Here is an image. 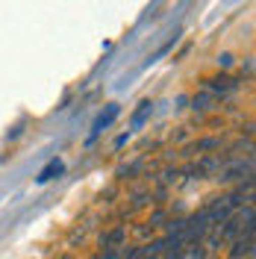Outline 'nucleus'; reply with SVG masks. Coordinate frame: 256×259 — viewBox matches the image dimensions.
<instances>
[{"mask_svg": "<svg viewBox=\"0 0 256 259\" xmlns=\"http://www.w3.org/2000/svg\"><path fill=\"white\" fill-rule=\"evenodd\" d=\"M115 194H118V186H109V189H103V192L97 194V200H100V203H115L112 200Z\"/></svg>", "mask_w": 256, "mask_h": 259, "instance_id": "9b49d317", "label": "nucleus"}, {"mask_svg": "<svg viewBox=\"0 0 256 259\" xmlns=\"http://www.w3.org/2000/svg\"><path fill=\"white\" fill-rule=\"evenodd\" d=\"M256 247V224H244L241 236L227 247V259H253Z\"/></svg>", "mask_w": 256, "mask_h": 259, "instance_id": "f257e3e1", "label": "nucleus"}, {"mask_svg": "<svg viewBox=\"0 0 256 259\" xmlns=\"http://www.w3.org/2000/svg\"><path fill=\"white\" fill-rule=\"evenodd\" d=\"M62 259H74V256H62Z\"/></svg>", "mask_w": 256, "mask_h": 259, "instance_id": "2eb2a0df", "label": "nucleus"}, {"mask_svg": "<svg viewBox=\"0 0 256 259\" xmlns=\"http://www.w3.org/2000/svg\"><path fill=\"white\" fill-rule=\"evenodd\" d=\"M218 68H233V53H218Z\"/></svg>", "mask_w": 256, "mask_h": 259, "instance_id": "f8f14e48", "label": "nucleus"}, {"mask_svg": "<svg viewBox=\"0 0 256 259\" xmlns=\"http://www.w3.org/2000/svg\"><path fill=\"white\" fill-rule=\"evenodd\" d=\"M133 236H136L142 244H147L153 236H156V227H150L147 221H136V224H133Z\"/></svg>", "mask_w": 256, "mask_h": 259, "instance_id": "0eeeda50", "label": "nucleus"}, {"mask_svg": "<svg viewBox=\"0 0 256 259\" xmlns=\"http://www.w3.org/2000/svg\"><path fill=\"white\" fill-rule=\"evenodd\" d=\"M200 89H203V92H212L215 97H221V95L236 92V89H239V80H236V77H230V74H218V77L200 80Z\"/></svg>", "mask_w": 256, "mask_h": 259, "instance_id": "f03ea898", "label": "nucleus"}, {"mask_svg": "<svg viewBox=\"0 0 256 259\" xmlns=\"http://www.w3.org/2000/svg\"><path fill=\"white\" fill-rule=\"evenodd\" d=\"M130 142V133H124V136H118V139H115V147H124Z\"/></svg>", "mask_w": 256, "mask_h": 259, "instance_id": "4468645a", "label": "nucleus"}, {"mask_svg": "<svg viewBox=\"0 0 256 259\" xmlns=\"http://www.w3.org/2000/svg\"><path fill=\"white\" fill-rule=\"evenodd\" d=\"M241 74H253V56H247V59L241 62Z\"/></svg>", "mask_w": 256, "mask_h": 259, "instance_id": "ddd939ff", "label": "nucleus"}, {"mask_svg": "<svg viewBox=\"0 0 256 259\" xmlns=\"http://www.w3.org/2000/svg\"><path fill=\"white\" fill-rule=\"evenodd\" d=\"M192 109L194 112H215V109H221V97H215L212 92H200V95H194Z\"/></svg>", "mask_w": 256, "mask_h": 259, "instance_id": "39448f33", "label": "nucleus"}, {"mask_svg": "<svg viewBox=\"0 0 256 259\" xmlns=\"http://www.w3.org/2000/svg\"><path fill=\"white\" fill-rule=\"evenodd\" d=\"M62 171H65V162H62V159H50L48 165H45V168H41V171H38V177H35V183H38V186H41V183H48V180L59 177V174H62Z\"/></svg>", "mask_w": 256, "mask_h": 259, "instance_id": "423d86ee", "label": "nucleus"}, {"mask_svg": "<svg viewBox=\"0 0 256 259\" xmlns=\"http://www.w3.org/2000/svg\"><path fill=\"white\" fill-rule=\"evenodd\" d=\"M124 242H127V227H124V224H118V227H112V230H106V233H100V239H97L100 250L124 247Z\"/></svg>", "mask_w": 256, "mask_h": 259, "instance_id": "7ed1b4c3", "label": "nucleus"}, {"mask_svg": "<svg viewBox=\"0 0 256 259\" xmlns=\"http://www.w3.org/2000/svg\"><path fill=\"white\" fill-rule=\"evenodd\" d=\"M150 115H153V103H150V100H142L139 109H136V115H133V130H139Z\"/></svg>", "mask_w": 256, "mask_h": 259, "instance_id": "6e6552de", "label": "nucleus"}, {"mask_svg": "<svg viewBox=\"0 0 256 259\" xmlns=\"http://www.w3.org/2000/svg\"><path fill=\"white\" fill-rule=\"evenodd\" d=\"M174 183H180V168H165L162 171V186H174Z\"/></svg>", "mask_w": 256, "mask_h": 259, "instance_id": "9d476101", "label": "nucleus"}, {"mask_svg": "<svg viewBox=\"0 0 256 259\" xmlns=\"http://www.w3.org/2000/svg\"><path fill=\"white\" fill-rule=\"evenodd\" d=\"M186 259H209V253H206V247H203V242L186 244Z\"/></svg>", "mask_w": 256, "mask_h": 259, "instance_id": "1a4fd4ad", "label": "nucleus"}, {"mask_svg": "<svg viewBox=\"0 0 256 259\" xmlns=\"http://www.w3.org/2000/svg\"><path fill=\"white\" fill-rule=\"evenodd\" d=\"M118 112H121V109H118L115 103H109V106H106V112H100V115H97V121H95V127H92V136H89V142H95L97 136H100V133H103V130L109 127V124H112L115 118H118Z\"/></svg>", "mask_w": 256, "mask_h": 259, "instance_id": "20e7f679", "label": "nucleus"}]
</instances>
